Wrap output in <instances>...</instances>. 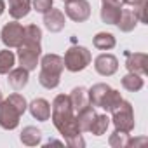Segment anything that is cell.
<instances>
[{
    "mask_svg": "<svg viewBox=\"0 0 148 148\" xmlns=\"http://www.w3.org/2000/svg\"><path fill=\"white\" fill-rule=\"evenodd\" d=\"M94 47L101 51H110L115 47V37L112 33H98L94 37Z\"/></svg>",
    "mask_w": 148,
    "mask_h": 148,
    "instance_id": "d4e9b609",
    "label": "cell"
},
{
    "mask_svg": "<svg viewBox=\"0 0 148 148\" xmlns=\"http://www.w3.org/2000/svg\"><path fill=\"white\" fill-rule=\"evenodd\" d=\"M23 38H25V28L19 23L12 21L2 28V42L7 47H19L23 44Z\"/></svg>",
    "mask_w": 148,
    "mask_h": 148,
    "instance_id": "ba28073f",
    "label": "cell"
},
{
    "mask_svg": "<svg viewBox=\"0 0 148 148\" xmlns=\"http://www.w3.org/2000/svg\"><path fill=\"white\" fill-rule=\"evenodd\" d=\"M44 25L49 32H61L64 28V14L59 9H49L44 14Z\"/></svg>",
    "mask_w": 148,
    "mask_h": 148,
    "instance_id": "8fae6325",
    "label": "cell"
},
{
    "mask_svg": "<svg viewBox=\"0 0 148 148\" xmlns=\"http://www.w3.org/2000/svg\"><path fill=\"white\" fill-rule=\"evenodd\" d=\"M136 23H138V18H136L134 11H132V9H122L120 18H119V21H117V26H119L122 32H131V30H134Z\"/></svg>",
    "mask_w": 148,
    "mask_h": 148,
    "instance_id": "2e32d148",
    "label": "cell"
},
{
    "mask_svg": "<svg viewBox=\"0 0 148 148\" xmlns=\"http://www.w3.org/2000/svg\"><path fill=\"white\" fill-rule=\"evenodd\" d=\"M7 2H9V14L12 19H21L28 16L32 0H7Z\"/></svg>",
    "mask_w": 148,
    "mask_h": 148,
    "instance_id": "9a60e30c",
    "label": "cell"
},
{
    "mask_svg": "<svg viewBox=\"0 0 148 148\" xmlns=\"http://www.w3.org/2000/svg\"><path fill=\"white\" fill-rule=\"evenodd\" d=\"M63 63H64V68L68 71H73V73H75V71H82L91 63V52L86 47H82V45L70 47L66 51V54H64Z\"/></svg>",
    "mask_w": 148,
    "mask_h": 148,
    "instance_id": "3957f363",
    "label": "cell"
},
{
    "mask_svg": "<svg viewBox=\"0 0 148 148\" xmlns=\"http://www.w3.org/2000/svg\"><path fill=\"white\" fill-rule=\"evenodd\" d=\"M40 38H42V30L37 25H28L25 28V38H23V42L40 44Z\"/></svg>",
    "mask_w": 148,
    "mask_h": 148,
    "instance_id": "484cf974",
    "label": "cell"
},
{
    "mask_svg": "<svg viewBox=\"0 0 148 148\" xmlns=\"http://www.w3.org/2000/svg\"><path fill=\"white\" fill-rule=\"evenodd\" d=\"M18 49H19L18 51V58H19L21 66L26 68L28 71L30 70H35L37 68V63H38V58H40V44L23 42Z\"/></svg>",
    "mask_w": 148,
    "mask_h": 148,
    "instance_id": "5b68a950",
    "label": "cell"
},
{
    "mask_svg": "<svg viewBox=\"0 0 148 148\" xmlns=\"http://www.w3.org/2000/svg\"><path fill=\"white\" fill-rule=\"evenodd\" d=\"M14 63H16V56L12 51H9V49L0 51V75H7L14 68Z\"/></svg>",
    "mask_w": 148,
    "mask_h": 148,
    "instance_id": "ffe728a7",
    "label": "cell"
},
{
    "mask_svg": "<svg viewBox=\"0 0 148 148\" xmlns=\"http://www.w3.org/2000/svg\"><path fill=\"white\" fill-rule=\"evenodd\" d=\"M51 119H52L54 127L64 138L66 145H70V146H84V139L80 138L82 131H80V127L77 124V115L71 108L70 96L58 94L54 98L52 108H51Z\"/></svg>",
    "mask_w": 148,
    "mask_h": 148,
    "instance_id": "6da1fadb",
    "label": "cell"
},
{
    "mask_svg": "<svg viewBox=\"0 0 148 148\" xmlns=\"http://www.w3.org/2000/svg\"><path fill=\"white\" fill-rule=\"evenodd\" d=\"M4 101V96H2V92H0V103H2Z\"/></svg>",
    "mask_w": 148,
    "mask_h": 148,
    "instance_id": "1f68e13d",
    "label": "cell"
},
{
    "mask_svg": "<svg viewBox=\"0 0 148 148\" xmlns=\"http://www.w3.org/2000/svg\"><path fill=\"white\" fill-rule=\"evenodd\" d=\"M64 12L71 21L84 23L91 16V5H89L87 0H66Z\"/></svg>",
    "mask_w": 148,
    "mask_h": 148,
    "instance_id": "8992f818",
    "label": "cell"
},
{
    "mask_svg": "<svg viewBox=\"0 0 148 148\" xmlns=\"http://www.w3.org/2000/svg\"><path fill=\"white\" fill-rule=\"evenodd\" d=\"M120 101H122V96H120V92H119V91H115V89H110V91L106 92L105 99L101 101V108L112 113V112H113V110H115V108L120 105Z\"/></svg>",
    "mask_w": 148,
    "mask_h": 148,
    "instance_id": "7402d4cb",
    "label": "cell"
},
{
    "mask_svg": "<svg viewBox=\"0 0 148 148\" xmlns=\"http://www.w3.org/2000/svg\"><path fill=\"white\" fill-rule=\"evenodd\" d=\"M70 103H71V108H73L75 113H79L80 110L87 108L91 105L87 89L86 87H75V89L71 91V94H70Z\"/></svg>",
    "mask_w": 148,
    "mask_h": 148,
    "instance_id": "7c38bea8",
    "label": "cell"
},
{
    "mask_svg": "<svg viewBox=\"0 0 148 148\" xmlns=\"http://www.w3.org/2000/svg\"><path fill=\"white\" fill-rule=\"evenodd\" d=\"M148 56L143 52H134V54H127V61L125 66L131 73H138V75H146L148 73Z\"/></svg>",
    "mask_w": 148,
    "mask_h": 148,
    "instance_id": "30bf717a",
    "label": "cell"
},
{
    "mask_svg": "<svg viewBox=\"0 0 148 148\" xmlns=\"http://www.w3.org/2000/svg\"><path fill=\"white\" fill-rule=\"evenodd\" d=\"M120 12H122V9H120V7L103 5V9H101V19H103V23L117 25V21H119V18H120Z\"/></svg>",
    "mask_w": 148,
    "mask_h": 148,
    "instance_id": "cb8c5ba5",
    "label": "cell"
},
{
    "mask_svg": "<svg viewBox=\"0 0 148 148\" xmlns=\"http://www.w3.org/2000/svg\"><path fill=\"white\" fill-rule=\"evenodd\" d=\"M40 75H38V82L40 86H44L45 89H54L59 86V77L61 71L64 68L63 58L58 54H45L40 61Z\"/></svg>",
    "mask_w": 148,
    "mask_h": 148,
    "instance_id": "7a4b0ae2",
    "label": "cell"
},
{
    "mask_svg": "<svg viewBox=\"0 0 148 148\" xmlns=\"http://www.w3.org/2000/svg\"><path fill=\"white\" fill-rule=\"evenodd\" d=\"M94 117H96V112H94L92 105H89L87 108H84V110H80L77 113V124H79V127H80L82 132L91 129V124H92Z\"/></svg>",
    "mask_w": 148,
    "mask_h": 148,
    "instance_id": "ac0fdd59",
    "label": "cell"
},
{
    "mask_svg": "<svg viewBox=\"0 0 148 148\" xmlns=\"http://www.w3.org/2000/svg\"><path fill=\"white\" fill-rule=\"evenodd\" d=\"M64 2H66V0H64Z\"/></svg>",
    "mask_w": 148,
    "mask_h": 148,
    "instance_id": "d6a6232c",
    "label": "cell"
},
{
    "mask_svg": "<svg viewBox=\"0 0 148 148\" xmlns=\"http://www.w3.org/2000/svg\"><path fill=\"white\" fill-rule=\"evenodd\" d=\"M7 82H9V86H11L12 89H16V91L23 89V87L28 84V70L23 68V66L11 70V71H9V79H7Z\"/></svg>",
    "mask_w": 148,
    "mask_h": 148,
    "instance_id": "5bb4252c",
    "label": "cell"
},
{
    "mask_svg": "<svg viewBox=\"0 0 148 148\" xmlns=\"http://www.w3.org/2000/svg\"><path fill=\"white\" fill-rule=\"evenodd\" d=\"M21 112L9 101V99H4L0 103V127H4L7 131H12L18 127L19 124V119H21Z\"/></svg>",
    "mask_w": 148,
    "mask_h": 148,
    "instance_id": "52a82bcc",
    "label": "cell"
},
{
    "mask_svg": "<svg viewBox=\"0 0 148 148\" xmlns=\"http://www.w3.org/2000/svg\"><path fill=\"white\" fill-rule=\"evenodd\" d=\"M4 11H5V4H4V0H0V16L4 14Z\"/></svg>",
    "mask_w": 148,
    "mask_h": 148,
    "instance_id": "4dcf8cb0",
    "label": "cell"
},
{
    "mask_svg": "<svg viewBox=\"0 0 148 148\" xmlns=\"http://www.w3.org/2000/svg\"><path fill=\"white\" fill-rule=\"evenodd\" d=\"M122 86H124V89H127L131 92H136V91H139L143 87V79H141V75H138V73L129 71V75H125L122 79Z\"/></svg>",
    "mask_w": 148,
    "mask_h": 148,
    "instance_id": "603a6c76",
    "label": "cell"
},
{
    "mask_svg": "<svg viewBox=\"0 0 148 148\" xmlns=\"http://www.w3.org/2000/svg\"><path fill=\"white\" fill-rule=\"evenodd\" d=\"M40 139H42V132L33 125L25 127L23 132H21V143L26 145V146H35V145L40 143Z\"/></svg>",
    "mask_w": 148,
    "mask_h": 148,
    "instance_id": "d6986e66",
    "label": "cell"
},
{
    "mask_svg": "<svg viewBox=\"0 0 148 148\" xmlns=\"http://www.w3.org/2000/svg\"><path fill=\"white\" fill-rule=\"evenodd\" d=\"M33 7L37 12L45 14L49 9H52V0H33Z\"/></svg>",
    "mask_w": 148,
    "mask_h": 148,
    "instance_id": "f1b7e54d",
    "label": "cell"
},
{
    "mask_svg": "<svg viewBox=\"0 0 148 148\" xmlns=\"http://www.w3.org/2000/svg\"><path fill=\"white\" fill-rule=\"evenodd\" d=\"M112 87L110 86H106V84H96V86H92L87 92H89V101H91V105L92 106H101V101L105 99V96H106V92L110 91Z\"/></svg>",
    "mask_w": 148,
    "mask_h": 148,
    "instance_id": "e0dca14e",
    "label": "cell"
},
{
    "mask_svg": "<svg viewBox=\"0 0 148 148\" xmlns=\"http://www.w3.org/2000/svg\"><path fill=\"white\" fill-rule=\"evenodd\" d=\"M129 143V132H124V131H115L112 136H110V145L115 146V148H124L127 146Z\"/></svg>",
    "mask_w": 148,
    "mask_h": 148,
    "instance_id": "4316f807",
    "label": "cell"
},
{
    "mask_svg": "<svg viewBox=\"0 0 148 148\" xmlns=\"http://www.w3.org/2000/svg\"><path fill=\"white\" fill-rule=\"evenodd\" d=\"M113 113V124L119 131L124 132H131L134 129V113H132V106L127 101H120V105L112 112Z\"/></svg>",
    "mask_w": 148,
    "mask_h": 148,
    "instance_id": "277c9868",
    "label": "cell"
},
{
    "mask_svg": "<svg viewBox=\"0 0 148 148\" xmlns=\"http://www.w3.org/2000/svg\"><path fill=\"white\" fill-rule=\"evenodd\" d=\"M7 99H9V101H11V103H12V105H14V106H16V108H18V110L21 112V113H25V112H26L28 105H26V99H25V98H23L21 94L14 92V94H11V96H9Z\"/></svg>",
    "mask_w": 148,
    "mask_h": 148,
    "instance_id": "83f0119b",
    "label": "cell"
},
{
    "mask_svg": "<svg viewBox=\"0 0 148 148\" xmlns=\"http://www.w3.org/2000/svg\"><path fill=\"white\" fill-rule=\"evenodd\" d=\"M94 68H96V71L99 73V75L110 77L119 70V59L115 56H112V54H101V56L96 58Z\"/></svg>",
    "mask_w": 148,
    "mask_h": 148,
    "instance_id": "9c48e42d",
    "label": "cell"
},
{
    "mask_svg": "<svg viewBox=\"0 0 148 148\" xmlns=\"http://www.w3.org/2000/svg\"><path fill=\"white\" fill-rule=\"evenodd\" d=\"M28 108H30L33 119H37V120H40V122H45V120H49V117H51V105H49L45 99H42V98L33 99Z\"/></svg>",
    "mask_w": 148,
    "mask_h": 148,
    "instance_id": "4fadbf2b",
    "label": "cell"
},
{
    "mask_svg": "<svg viewBox=\"0 0 148 148\" xmlns=\"http://www.w3.org/2000/svg\"><path fill=\"white\" fill-rule=\"evenodd\" d=\"M103 5H112V7H124L125 5V0H101Z\"/></svg>",
    "mask_w": 148,
    "mask_h": 148,
    "instance_id": "f546056e",
    "label": "cell"
},
{
    "mask_svg": "<svg viewBox=\"0 0 148 148\" xmlns=\"http://www.w3.org/2000/svg\"><path fill=\"white\" fill-rule=\"evenodd\" d=\"M108 125H110V117H108L106 113H105V115H98V113H96V117H94V120H92V124H91L89 132H92L94 136H103V134L106 132Z\"/></svg>",
    "mask_w": 148,
    "mask_h": 148,
    "instance_id": "44dd1931",
    "label": "cell"
}]
</instances>
